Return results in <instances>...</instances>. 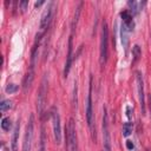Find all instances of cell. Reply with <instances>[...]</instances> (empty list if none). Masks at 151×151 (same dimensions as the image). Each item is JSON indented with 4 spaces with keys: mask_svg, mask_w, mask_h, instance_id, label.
Wrapping results in <instances>:
<instances>
[{
    "mask_svg": "<svg viewBox=\"0 0 151 151\" xmlns=\"http://www.w3.org/2000/svg\"><path fill=\"white\" fill-rule=\"evenodd\" d=\"M132 129H133L132 123H124V124H123V136H124V137L130 136L131 132H132Z\"/></svg>",
    "mask_w": 151,
    "mask_h": 151,
    "instance_id": "17",
    "label": "cell"
},
{
    "mask_svg": "<svg viewBox=\"0 0 151 151\" xmlns=\"http://www.w3.org/2000/svg\"><path fill=\"white\" fill-rule=\"evenodd\" d=\"M107 55H109V28H107V24L103 22L101 33H100V57H99V61L101 66L106 64Z\"/></svg>",
    "mask_w": 151,
    "mask_h": 151,
    "instance_id": "1",
    "label": "cell"
},
{
    "mask_svg": "<svg viewBox=\"0 0 151 151\" xmlns=\"http://www.w3.org/2000/svg\"><path fill=\"white\" fill-rule=\"evenodd\" d=\"M11 127H12L11 119H9L8 117L2 118V120H1V129H2L4 131H9V130H11Z\"/></svg>",
    "mask_w": 151,
    "mask_h": 151,
    "instance_id": "19",
    "label": "cell"
},
{
    "mask_svg": "<svg viewBox=\"0 0 151 151\" xmlns=\"http://www.w3.org/2000/svg\"><path fill=\"white\" fill-rule=\"evenodd\" d=\"M130 111H131V107H130V106H127V107H126V112H127L126 114H127V117H129V118H131V113H130Z\"/></svg>",
    "mask_w": 151,
    "mask_h": 151,
    "instance_id": "24",
    "label": "cell"
},
{
    "mask_svg": "<svg viewBox=\"0 0 151 151\" xmlns=\"http://www.w3.org/2000/svg\"><path fill=\"white\" fill-rule=\"evenodd\" d=\"M138 5H139V4H138V2H136V1H133V0L127 2V6L130 7V11H129V12L132 14V17H133V15H136V14L140 11V9H139V7H138Z\"/></svg>",
    "mask_w": 151,
    "mask_h": 151,
    "instance_id": "15",
    "label": "cell"
},
{
    "mask_svg": "<svg viewBox=\"0 0 151 151\" xmlns=\"http://www.w3.org/2000/svg\"><path fill=\"white\" fill-rule=\"evenodd\" d=\"M66 139H67V147L70 151H78L77 147V133H76V126L73 119L68 120V124L66 126Z\"/></svg>",
    "mask_w": 151,
    "mask_h": 151,
    "instance_id": "4",
    "label": "cell"
},
{
    "mask_svg": "<svg viewBox=\"0 0 151 151\" xmlns=\"http://www.w3.org/2000/svg\"><path fill=\"white\" fill-rule=\"evenodd\" d=\"M33 79H34V70L33 68H29L28 72L25 76V78H24V81H22V88H24V91H27L29 88V86L33 83Z\"/></svg>",
    "mask_w": 151,
    "mask_h": 151,
    "instance_id": "12",
    "label": "cell"
},
{
    "mask_svg": "<svg viewBox=\"0 0 151 151\" xmlns=\"http://www.w3.org/2000/svg\"><path fill=\"white\" fill-rule=\"evenodd\" d=\"M52 126H53V136L57 144L61 143V126H60V116L58 110L53 109L52 111Z\"/></svg>",
    "mask_w": 151,
    "mask_h": 151,
    "instance_id": "7",
    "label": "cell"
},
{
    "mask_svg": "<svg viewBox=\"0 0 151 151\" xmlns=\"http://www.w3.org/2000/svg\"><path fill=\"white\" fill-rule=\"evenodd\" d=\"M19 6H20V9H21V12H25V11H26V8H27V6H28V1H27V0L20 1Z\"/></svg>",
    "mask_w": 151,
    "mask_h": 151,
    "instance_id": "21",
    "label": "cell"
},
{
    "mask_svg": "<svg viewBox=\"0 0 151 151\" xmlns=\"http://www.w3.org/2000/svg\"><path fill=\"white\" fill-rule=\"evenodd\" d=\"M19 130H20V122L18 120L13 131V137H12V151H18V139H19Z\"/></svg>",
    "mask_w": 151,
    "mask_h": 151,
    "instance_id": "13",
    "label": "cell"
},
{
    "mask_svg": "<svg viewBox=\"0 0 151 151\" xmlns=\"http://www.w3.org/2000/svg\"><path fill=\"white\" fill-rule=\"evenodd\" d=\"M120 37H122V44L125 48V51L127 50V46H129V35H127V32L129 29L126 28V26L124 24H122V27H120Z\"/></svg>",
    "mask_w": 151,
    "mask_h": 151,
    "instance_id": "14",
    "label": "cell"
},
{
    "mask_svg": "<svg viewBox=\"0 0 151 151\" xmlns=\"http://www.w3.org/2000/svg\"><path fill=\"white\" fill-rule=\"evenodd\" d=\"M136 81H137V91H138V99L139 105L142 109V113L145 114V94H144V81H143V74L137 71L136 72Z\"/></svg>",
    "mask_w": 151,
    "mask_h": 151,
    "instance_id": "6",
    "label": "cell"
},
{
    "mask_svg": "<svg viewBox=\"0 0 151 151\" xmlns=\"http://www.w3.org/2000/svg\"><path fill=\"white\" fill-rule=\"evenodd\" d=\"M42 4H44V1H38V2H35V5H34V6H35V8H37V7H40Z\"/></svg>",
    "mask_w": 151,
    "mask_h": 151,
    "instance_id": "25",
    "label": "cell"
},
{
    "mask_svg": "<svg viewBox=\"0 0 151 151\" xmlns=\"http://www.w3.org/2000/svg\"><path fill=\"white\" fill-rule=\"evenodd\" d=\"M46 94H47V79L46 76L42 78V81L40 84V88L38 92V98H37V109L38 113L41 116L45 109V103H46Z\"/></svg>",
    "mask_w": 151,
    "mask_h": 151,
    "instance_id": "5",
    "label": "cell"
},
{
    "mask_svg": "<svg viewBox=\"0 0 151 151\" xmlns=\"http://www.w3.org/2000/svg\"><path fill=\"white\" fill-rule=\"evenodd\" d=\"M92 76L90 77V87H88V94H87V100H86V120L87 125L92 127V122H93V111H92Z\"/></svg>",
    "mask_w": 151,
    "mask_h": 151,
    "instance_id": "9",
    "label": "cell"
},
{
    "mask_svg": "<svg viewBox=\"0 0 151 151\" xmlns=\"http://www.w3.org/2000/svg\"><path fill=\"white\" fill-rule=\"evenodd\" d=\"M72 61H73V40H72V34H71V37L68 39V52H67L65 68H64V77L65 78L70 73V70H71V66H72Z\"/></svg>",
    "mask_w": 151,
    "mask_h": 151,
    "instance_id": "10",
    "label": "cell"
},
{
    "mask_svg": "<svg viewBox=\"0 0 151 151\" xmlns=\"http://www.w3.org/2000/svg\"><path fill=\"white\" fill-rule=\"evenodd\" d=\"M103 151H112L111 149V134L109 129V117L106 107L103 109Z\"/></svg>",
    "mask_w": 151,
    "mask_h": 151,
    "instance_id": "2",
    "label": "cell"
},
{
    "mask_svg": "<svg viewBox=\"0 0 151 151\" xmlns=\"http://www.w3.org/2000/svg\"><path fill=\"white\" fill-rule=\"evenodd\" d=\"M18 85H15V84H8L7 86H6V88H5V91L7 92V93H14V92H17L18 91Z\"/></svg>",
    "mask_w": 151,
    "mask_h": 151,
    "instance_id": "20",
    "label": "cell"
},
{
    "mask_svg": "<svg viewBox=\"0 0 151 151\" xmlns=\"http://www.w3.org/2000/svg\"><path fill=\"white\" fill-rule=\"evenodd\" d=\"M126 147H127L129 150H132V149L134 147V145H133V143H132L131 140H126Z\"/></svg>",
    "mask_w": 151,
    "mask_h": 151,
    "instance_id": "22",
    "label": "cell"
},
{
    "mask_svg": "<svg viewBox=\"0 0 151 151\" xmlns=\"http://www.w3.org/2000/svg\"><path fill=\"white\" fill-rule=\"evenodd\" d=\"M33 134H34V117L33 114L29 116V120L26 125L25 134H24V142H22V151H31L32 142H33Z\"/></svg>",
    "mask_w": 151,
    "mask_h": 151,
    "instance_id": "3",
    "label": "cell"
},
{
    "mask_svg": "<svg viewBox=\"0 0 151 151\" xmlns=\"http://www.w3.org/2000/svg\"><path fill=\"white\" fill-rule=\"evenodd\" d=\"M12 106H13V103H12L9 99H7V100H2V101L0 103V111H1V112H5V111L9 110Z\"/></svg>",
    "mask_w": 151,
    "mask_h": 151,
    "instance_id": "18",
    "label": "cell"
},
{
    "mask_svg": "<svg viewBox=\"0 0 151 151\" xmlns=\"http://www.w3.org/2000/svg\"><path fill=\"white\" fill-rule=\"evenodd\" d=\"M132 55H133V64H134V63H137L139 60V58L142 55V50H140V47L138 45H134L132 47Z\"/></svg>",
    "mask_w": 151,
    "mask_h": 151,
    "instance_id": "16",
    "label": "cell"
},
{
    "mask_svg": "<svg viewBox=\"0 0 151 151\" xmlns=\"http://www.w3.org/2000/svg\"><path fill=\"white\" fill-rule=\"evenodd\" d=\"M39 151H45V147H44V133H42V138H41V147Z\"/></svg>",
    "mask_w": 151,
    "mask_h": 151,
    "instance_id": "23",
    "label": "cell"
},
{
    "mask_svg": "<svg viewBox=\"0 0 151 151\" xmlns=\"http://www.w3.org/2000/svg\"><path fill=\"white\" fill-rule=\"evenodd\" d=\"M53 8H54V2L51 1V2L47 4V7L42 12V15H41V19H40V29L41 31L46 29L47 26L50 25L52 15H53Z\"/></svg>",
    "mask_w": 151,
    "mask_h": 151,
    "instance_id": "8",
    "label": "cell"
},
{
    "mask_svg": "<svg viewBox=\"0 0 151 151\" xmlns=\"http://www.w3.org/2000/svg\"><path fill=\"white\" fill-rule=\"evenodd\" d=\"M120 18L123 20V24L126 26V28L129 31H132L133 27H134V22H133V19H132V14L129 12V11H123L120 13Z\"/></svg>",
    "mask_w": 151,
    "mask_h": 151,
    "instance_id": "11",
    "label": "cell"
}]
</instances>
